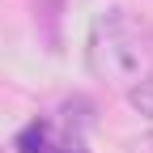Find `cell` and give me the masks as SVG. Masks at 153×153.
Returning <instances> with one entry per match:
<instances>
[{
    "label": "cell",
    "mask_w": 153,
    "mask_h": 153,
    "mask_svg": "<svg viewBox=\"0 0 153 153\" xmlns=\"http://www.w3.org/2000/svg\"><path fill=\"white\" fill-rule=\"evenodd\" d=\"M128 102L136 106V111L145 115V119H153V72L145 76L140 85H132V89H128Z\"/></svg>",
    "instance_id": "cell-3"
},
{
    "label": "cell",
    "mask_w": 153,
    "mask_h": 153,
    "mask_svg": "<svg viewBox=\"0 0 153 153\" xmlns=\"http://www.w3.org/2000/svg\"><path fill=\"white\" fill-rule=\"evenodd\" d=\"M85 60L98 81L128 94L153 72V30L128 9H106L89 26Z\"/></svg>",
    "instance_id": "cell-1"
},
{
    "label": "cell",
    "mask_w": 153,
    "mask_h": 153,
    "mask_svg": "<svg viewBox=\"0 0 153 153\" xmlns=\"http://www.w3.org/2000/svg\"><path fill=\"white\" fill-rule=\"evenodd\" d=\"M17 153H85L81 140L68 136L64 128H55L51 119H34L30 128H22L17 136Z\"/></svg>",
    "instance_id": "cell-2"
}]
</instances>
